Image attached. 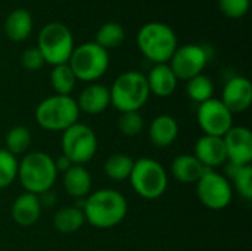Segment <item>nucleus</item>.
<instances>
[{
    "instance_id": "1",
    "label": "nucleus",
    "mask_w": 252,
    "mask_h": 251,
    "mask_svg": "<svg viewBox=\"0 0 252 251\" xmlns=\"http://www.w3.org/2000/svg\"><path fill=\"white\" fill-rule=\"evenodd\" d=\"M86 222L96 229H111L118 226L128 213L127 198L117 189L102 188L92 191L83 200Z\"/></svg>"
},
{
    "instance_id": "2",
    "label": "nucleus",
    "mask_w": 252,
    "mask_h": 251,
    "mask_svg": "<svg viewBox=\"0 0 252 251\" xmlns=\"http://www.w3.org/2000/svg\"><path fill=\"white\" fill-rule=\"evenodd\" d=\"M55 158L44 151H30L18 163V180L25 192L40 195L50 191L58 179Z\"/></svg>"
},
{
    "instance_id": "3",
    "label": "nucleus",
    "mask_w": 252,
    "mask_h": 251,
    "mask_svg": "<svg viewBox=\"0 0 252 251\" xmlns=\"http://www.w3.org/2000/svg\"><path fill=\"white\" fill-rule=\"evenodd\" d=\"M80 109L72 96L52 95L38 102L34 111L37 126L46 132H65L78 123Z\"/></svg>"
},
{
    "instance_id": "4",
    "label": "nucleus",
    "mask_w": 252,
    "mask_h": 251,
    "mask_svg": "<svg viewBox=\"0 0 252 251\" xmlns=\"http://www.w3.org/2000/svg\"><path fill=\"white\" fill-rule=\"evenodd\" d=\"M137 47L140 53L157 64H168L177 46L174 30L164 22H148L137 33Z\"/></svg>"
},
{
    "instance_id": "5",
    "label": "nucleus",
    "mask_w": 252,
    "mask_h": 251,
    "mask_svg": "<svg viewBox=\"0 0 252 251\" xmlns=\"http://www.w3.org/2000/svg\"><path fill=\"white\" fill-rule=\"evenodd\" d=\"M109 95L111 105L118 112L140 111L151 96L146 74L140 71H126L120 74L114 80Z\"/></svg>"
},
{
    "instance_id": "6",
    "label": "nucleus",
    "mask_w": 252,
    "mask_h": 251,
    "mask_svg": "<svg viewBox=\"0 0 252 251\" xmlns=\"http://www.w3.org/2000/svg\"><path fill=\"white\" fill-rule=\"evenodd\" d=\"M128 182L133 191L143 200H158L168 188V173L159 161L142 157L134 160Z\"/></svg>"
},
{
    "instance_id": "7",
    "label": "nucleus",
    "mask_w": 252,
    "mask_h": 251,
    "mask_svg": "<svg viewBox=\"0 0 252 251\" xmlns=\"http://www.w3.org/2000/svg\"><path fill=\"white\" fill-rule=\"evenodd\" d=\"M68 65L77 81L96 83L109 68V53L96 41H87L74 47Z\"/></svg>"
},
{
    "instance_id": "8",
    "label": "nucleus",
    "mask_w": 252,
    "mask_h": 251,
    "mask_svg": "<svg viewBox=\"0 0 252 251\" xmlns=\"http://www.w3.org/2000/svg\"><path fill=\"white\" fill-rule=\"evenodd\" d=\"M74 47V36L62 22H49L38 34L37 49L40 50L44 64L52 67L68 64Z\"/></svg>"
},
{
    "instance_id": "9",
    "label": "nucleus",
    "mask_w": 252,
    "mask_h": 251,
    "mask_svg": "<svg viewBox=\"0 0 252 251\" xmlns=\"http://www.w3.org/2000/svg\"><path fill=\"white\" fill-rule=\"evenodd\" d=\"M61 148L62 155L69 158L72 164L84 166L94 158L99 148V141L90 126L78 121L62 132Z\"/></svg>"
},
{
    "instance_id": "10",
    "label": "nucleus",
    "mask_w": 252,
    "mask_h": 251,
    "mask_svg": "<svg viewBox=\"0 0 252 251\" xmlns=\"http://www.w3.org/2000/svg\"><path fill=\"white\" fill-rule=\"evenodd\" d=\"M196 185V197L208 210H224L233 200V188L229 179L217 170L207 169Z\"/></svg>"
},
{
    "instance_id": "11",
    "label": "nucleus",
    "mask_w": 252,
    "mask_h": 251,
    "mask_svg": "<svg viewBox=\"0 0 252 251\" xmlns=\"http://www.w3.org/2000/svg\"><path fill=\"white\" fill-rule=\"evenodd\" d=\"M210 61V53L205 46L188 43L176 49L168 65L179 80H190L205 70Z\"/></svg>"
},
{
    "instance_id": "12",
    "label": "nucleus",
    "mask_w": 252,
    "mask_h": 251,
    "mask_svg": "<svg viewBox=\"0 0 252 251\" xmlns=\"http://www.w3.org/2000/svg\"><path fill=\"white\" fill-rule=\"evenodd\" d=\"M196 120L204 135L219 138H223L235 126L233 114L217 98H211L198 105Z\"/></svg>"
},
{
    "instance_id": "13",
    "label": "nucleus",
    "mask_w": 252,
    "mask_h": 251,
    "mask_svg": "<svg viewBox=\"0 0 252 251\" xmlns=\"http://www.w3.org/2000/svg\"><path fill=\"white\" fill-rule=\"evenodd\" d=\"M223 143L226 149L227 163L232 166H251L252 163V132L245 126H233L224 136Z\"/></svg>"
},
{
    "instance_id": "14",
    "label": "nucleus",
    "mask_w": 252,
    "mask_h": 251,
    "mask_svg": "<svg viewBox=\"0 0 252 251\" xmlns=\"http://www.w3.org/2000/svg\"><path fill=\"white\" fill-rule=\"evenodd\" d=\"M220 101L235 115L250 109L252 104V84L250 78L244 75H235L223 86Z\"/></svg>"
},
{
    "instance_id": "15",
    "label": "nucleus",
    "mask_w": 252,
    "mask_h": 251,
    "mask_svg": "<svg viewBox=\"0 0 252 251\" xmlns=\"http://www.w3.org/2000/svg\"><path fill=\"white\" fill-rule=\"evenodd\" d=\"M193 155L205 169L211 170H216L217 167H221L227 163L223 138L219 136L202 135L195 143Z\"/></svg>"
},
{
    "instance_id": "16",
    "label": "nucleus",
    "mask_w": 252,
    "mask_h": 251,
    "mask_svg": "<svg viewBox=\"0 0 252 251\" xmlns=\"http://www.w3.org/2000/svg\"><path fill=\"white\" fill-rule=\"evenodd\" d=\"M80 112L89 115H97L105 112L111 107V95L109 87L100 83L87 84L75 99Z\"/></svg>"
},
{
    "instance_id": "17",
    "label": "nucleus",
    "mask_w": 252,
    "mask_h": 251,
    "mask_svg": "<svg viewBox=\"0 0 252 251\" xmlns=\"http://www.w3.org/2000/svg\"><path fill=\"white\" fill-rule=\"evenodd\" d=\"M41 204L38 195L22 192L18 195L10 206V217L21 228L34 226L41 216Z\"/></svg>"
},
{
    "instance_id": "18",
    "label": "nucleus",
    "mask_w": 252,
    "mask_h": 251,
    "mask_svg": "<svg viewBox=\"0 0 252 251\" xmlns=\"http://www.w3.org/2000/svg\"><path fill=\"white\" fill-rule=\"evenodd\" d=\"M148 136L155 148H168L179 136V123L170 114L157 115L149 124Z\"/></svg>"
},
{
    "instance_id": "19",
    "label": "nucleus",
    "mask_w": 252,
    "mask_h": 251,
    "mask_svg": "<svg viewBox=\"0 0 252 251\" xmlns=\"http://www.w3.org/2000/svg\"><path fill=\"white\" fill-rule=\"evenodd\" d=\"M148 86L151 95H155L158 98H168L171 96L179 84V78L173 72L168 64H157L154 65L148 75Z\"/></svg>"
},
{
    "instance_id": "20",
    "label": "nucleus",
    "mask_w": 252,
    "mask_h": 251,
    "mask_svg": "<svg viewBox=\"0 0 252 251\" xmlns=\"http://www.w3.org/2000/svg\"><path fill=\"white\" fill-rule=\"evenodd\" d=\"M62 185L65 192L74 200H84L92 192V173L84 166H72L62 173Z\"/></svg>"
},
{
    "instance_id": "21",
    "label": "nucleus",
    "mask_w": 252,
    "mask_h": 251,
    "mask_svg": "<svg viewBox=\"0 0 252 251\" xmlns=\"http://www.w3.org/2000/svg\"><path fill=\"white\" fill-rule=\"evenodd\" d=\"M205 167L193 154H180L171 163V175L180 183H196L205 173Z\"/></svg>"
},
{
    "instance_id": "22",
    "label": "nucleus",
    "mask_w": 252,
    "mask_h": 251,
    "mask_svg": "<svg viewBox=\"0 0 252 251\" xmlns=\"http://www.w3.org/2000/svg\"><path fill=\"white\" fill-rule=\"evenodd\" d=\"M32 16L27 9H15L4 19V34L10 41L19 43L27 40L32 33Z\"/></svg>"
},
{
    "instance_id": "23",
    "label": "nucleus",
    "mask_w": 252,
    "mask_h": 251,
    "mask_svg": "<svg viewBox=\"0 0 252 251\" xmlns=\"http://www.w3.org/2000/svg\"><path fill=\"white\" fill-rule=\"evenodd\" d=\"M86 223L81 206H66L53 215V226L61 234H74Z\"/></svg>"
},
{
    "instance_id": "24",
    "label": "nucleus",
    "mask_w": 252,
    "mask_h": 251,
    "mask_svg": "<svg viewBox=\"0 0 252 251\" xmlns=\"http://www.w3.org/2000/svg\"><path fill=\"white\" fill-rule=\"evenodd\" d=\"M134 166V158L128 154L117 152L109 155L103 163V173L108 179L114 182L128 180Z\"/></svg>"
},
{
    "instance_id": "25",
    "label": "nucleus",
    "mask_w": 252,
    "mask_h": 251,
    "mask_svg": "<svg viewBox=\"0 0 252 251\" xmlns=\"http://www.w3.org/2000/svg\"><path fill=\"white\" fill-rule=\"evenodd\" d=\"M32 142V136L28 127L22 124L12 126L4 135V149L15 157L25 155L30 152V146Z\"/></svg>"
},
{
    "instance_id": "26",
    "label": "nucleus",
    "mask_w": 252,
    "mask_h": 251,
    "mask_svg": "<svg viewBox=\"0 0 252 251\" xmlns=\"http://www.w3.org/2000/svg\"><path fill=\"white\" fill-rule=\"evenodd\" d=\"M226 176L233 188V192H238L244 200L250 201L252 198V167L251 166H232L227 164Z\"/></svg>"
},
{
    "instance_id": "27",
    "label": "nucleus",
    "mask_w": 252,
    "mask_h": 251,
    "mask_svg": "<svg viewBox=\"0 0 252 251\" xmlns=\"http://www.w3.org/2000/svg\"><path fill=\"white\" fill-rule=\"evenodd\" d=\"M50 84L55 90V95L71 96V93L75 89L77 78L68 64H61V65H55L52 68Z\"/></svg>"
},
{
    "instance_id": "28",
    "label": "nucleus",
    "mask_w": 252,
    "mask_h": 251,
    "mask_svg": "<svg viewBox=\"0 0 252 251\" xmlns=\"http://www.w3.org/2000/svg\"><path fill=\"white\" fill-rule=\"evenodd\" d=\"M124 38H126V31L121 24L106 22L97 30L94 41L105 50H109V49L120 47L124 43Z\"/></svg>"
},
{
    "instance_id": "29",
    "label": "nucleus",
    "mask_w": 252,
    "mask_h": 251,
    "mask_svg": "<svg viewBox=\"0 0 252 251\" xmlns=\"http://www.w3.org/2000/svg\"><path fill=\"white\" fill-rule=\"evenodd\" d=\"M186 83H188L186 93H188L189 99L196 102L198 105L214 98V83L208 75L199 74V75L188 80Z\"/></svg>"
},
{
    "instance_id": "30",
    "label": "nucleus",
    "mask_w": 252,
    "mask_h": 251,
    "mask_svg": "<svg viewBox=\"0 0 252 251\" xmlns=\"http://www.w3.org/2000/svg\"><path fill=\"white\" fill-rule=\"evenodd\" d=\"M118 130L121 135L127 138L139 136L145 129V120L140 111H128V112H120L118 121H117Z\"/></svg>"
},
{
    "instance_id": "31",
    "label": "nucleus",
    "mask_w": 252,
    "mask_h": 251,
    "mask_svg": "<svg viewBox=\"0 0 252 251\" xmlns=\"http://www.w3.org/2000/svg\"><path fill=\"white\" fill-rule=\"evenodd\" d=\"M18 157L0 148V189L9 188L18 178Z\"/></svg>"
},
{
    "instance_id": "32",
    "label": "nucleus",
    "mask_w": 252,
    "mask_h": 251,
    "mask_svg": "<svg viewBox=\"0 0 252 251\" xmlns=\"http://www.w3.org/2000/svg\"><path fill=\"white\" fill-rule=\"evenodd\" d=\"M251 0H219L221 13L230 19H241L250 10Z\"/></svg>"
},
{
    "instance_id": "33",
    "label": "nucleus",
    "mask_w": 252,
    "mask_h": 251,
    "mask_svg": "<svg viewBox=\"0 0 252 251\" xmlns=\"http://www.w3.org/2000/svg\"><path fill=\"white\" fill-rule=\"evenodd\" d=\"M21 65L27 71H38L44 65V59L40 53V50L35 47H28L21 55Z\"/></svg>"
},
{
    "instance_id": "34",
    "label": "nucleus",
    "mask_w": 252,
    "mask_h": 251,
    "mask_svg": "<svg viewBox=\"0 0 252 251\" xmlns=\"http://www.w3.org/2000/svg\"><path fill=\"white\" fill-rule=\"evenodd\" d=\"M38 200H40L41 209H44V207H52V206H55V203H56V194L50 189V191H47V192L40 194V195H38Z\"/></svg>"
},
{
    "instance_id": "35",
    "label": "nucleus",
    "mask_w": 252,
    "mask_h": 251,
    "mask_svg": "<svg viewBox=\"0 0 252 251\" xmlns=\"http://www.w3.org/2000/svg\"><path fill=\"white\" fill-rule=\"evenodd\" d=\"M55 166H56V170L58 173H65L68 169H71L74 164L69 161V158H66L65 155H61L58 158H55Z\"/></svg>"
}]
</instances>
